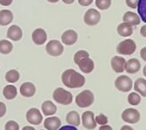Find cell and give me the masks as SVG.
<instances>
[{"label":"cell","mask_w":146,"mask_h":130,"mask_svg":"<svg viewBox=\"0 0 146 130\" xmlns=\"http://www.w3.org/2000/svg\"><path fill=\"white\" fill-rule=\"evenodd\" d=\"M61 80L63 84L70 89L80 88L85 85V77L72 69L64 71L61 76Z\"/></svg>","instance_id":"6da1fadb"},{"label":"cell","mask_w":146,"mask_h":130,"mask_svg":"<svg viewBox=\"0 0 146 130\" xmlns=\"http://www.w3.org/2000/svg\"><path fill=\"white\" fill-rule=\"evenodd\" d=\"M52 98L56 101V103L63 105H69L73 100L72 94L70 92L63 89L62 87H58L53 91Z\"/></svg>","instance_id":"7a4b0ae2"},{"label":"cell","mask_w":146,"mask_h":130,"mask_svg":"<svg viewBox=\"0 0 146 130\" xmlns=\"http://www.w3.org/2000/svg\"><path fill=\"white\" fill-rule=\"evenodd\" d=\"M137 49V45L133 39H128L119 42L116 47V51L119 55L130 56L132 55Z\"/></svg>","instance_id":"3957f363"},{"label":"cell","mask_w":146,"mask_h":130,"mask_svg":"<svg viewBox=\"0 0 146 130\" xmlns=\"http://www.w3.org/2000/svg\"><path fill=\"white\" fill-rule=\"evenodd\" d=\"M94 100V93L90 90H84L78 94L76 98V104L80 108H88L93 104Z\"/></svg>","instance_id":"277c9868"},{"label":"cell","mask_w":146,"mask_h":130,"mask_svg":"<svg viewBox=\"0 0 146 130\" xmlns=\"http://www.w3.org/2000/svg\"><path fill=\"white\" fill-rule=\"evenodd\" d=\"M115 87L123 93H127L131 90L133 87L132 80L127 76H119L114 81Z\"/></svg>","instance_id":"5b68a950"},{"label":"cell","mask_w":146,"mask_h":130,"mask_svg":"<svg viewBox=\"0 0 146 130\" xmlns=\"http://www.w3.org/2000/svg\"><path fill=\"white\" fill-rule=\"evenodd\" d=\"M140 112L133 108H128L124 110L121 114V118L125 122L135 124L140 121Z\"/></svg>","instance_id":"8992f818"},{"label":"cell","mask_w":146,"mask_h":130,"mask_svg":"<svg viewBox=\"0 0 146 130\" xmlns=\"http://www.w3.org/2000/svg\"><path fill=\"white\" fill-rule=\"evenodd\" d=\"M46 51L47 54L52 56H58L64 52V46L60 41L52 39L46 44Z\"/></svg>","instance_id":"52a82bcc"},{"label":"cell","mask_w":146,"mask_h":130,"mask_svg":"<svg viewBox=\"0 0 146 130\" xmlns=\"http://www.w3.org/2000/svg\"><path fill=\"white\" fill-rule=\"evenodd\" d=\"M84 21L89 26H96L101 21V14L96 9H90L84 14Z\"/></svg>","instance_id":"ba28073f"},{"label":"cell","mask_w":146,"mask_h":130,"mask_svg":"<svg viewBox=\"0 0 146 130\" xmlns=\"http://www.w3.org/2000/svg\"><path fill=\"white\" fill-rule=\"evenodd\" d=\"M26 119L27 121L33 124V125H39L41 123L43 116L37 108H31L26 113Z\"/></svg>","instance_id":"9c48e42d"},{"label":"cell","mask_w":146,"mask_h":130,"mask_svg":"<svg viewBox=\"0 0 146 130\" xmlns=\"http://www.w3.org/2000/svg\"><path fill=\"white\" fill-rule=\"evenodd\" d=\"M82 121H83L84 127L89 130L95 129L97 125L95 120V114L93 111H90V110H87L83 113Z\"/></svg>","instance_id":"30bf717a"},{"label":"cell","mask_w":146,"mask_h":130,"mask_svg":"<svg viewBox=\"0 0 146 130\" xmlns=\"http://www.w3.org/2000/svg\"><path fill=\"white\" fill-rule=\"evenodd\" d=\"M77 65H78V67L80 69V70L82 72H84V74H90L91 73L94 69H95V63L94 61L90 58V56H85L83 57L82 59H80Z\"/></svg>","instance_id":"8fae6325"},{"label":"cell","mask_w":146,"mask_h":130,"mask_svg":"<svg viewBox=\"0 0 146 130\" xmlns=\"http://www.w3.org/2000/svg\"><path fill=\"white\" fill-rule=\"evenodd\" d=\"M62 42L66 45H72L78 41V33L75 30H66L61 36Z\"/></svg>","instance_id":"7c38bea8"},{"label":"cell","mask_w":146,"mask_h":130,"mask_svg":"<svg viewBox=\"0 0 146 130\" xmlns=\"http://www.w3.org/2000/svg\"><path fill=\"white\" fill-rule=\"evenodd\" d=\"M141 69V63L137 58H131L125 63V70L128 74H136Z\"/></svg>","instance_id":"4fadbf2b"},{"label":"cell","mask_w":146,"mask_h":130,"mask_svg":"<svg viewBox=\"0 0 146 130\" xmlns=\"http://www.w3.org/2000/svg\"><path fill=\"white\" fill-rule=\"evenodd\" d=\"M125 59L119 56H115L111 60V67L113 70L116 73H122L125 71Z\"/></svg>","instance_id":"5bb4252c"},{"label":"cell","mask_w":146,"mask_h":130,"mask_svg":"<svg viewBox=\"0 0 146 130\" xmlns=\"http://www.w3.org/2000/svg\"><path fill=\"white\" fill-rule=\"evenodd\" d=\"M32 39L34 43L37 45H43L47 39V35L46 31L43 28H36L35 30H34L32 33Z\"/></svg>","instance_id":"9a60e30c"},{"label":"cell","mask_w":146,"mask_h":130,"mask_svg":"<svg viewBox=\"0 0 146 130\" xmlns=\"http://www.w3.org/2000/svg\"><path fill=\"white\" fill-rule=\"evenodd\" d=\"M36 87L32 82H24L20 87V93L25 98H31L35 94Z\"/></svg>","instance_id":"2e32d148"},{"label":"cell","mask_w":146,"mask_h":130,"mask_svg":"<svg viewBox=\"0 0 146 130\" xmlns=\"http://www.w3.org/2000/svg\"><path fill=\"white\" fill-rule=\"evenodd\" d=\"M60 126L61 120L57 116H50L44 121V127L46 130H58Z\"/></svg>","instance_id":"e0dca14e"},{"label":"cell","mask_w":146,"mask_h":130,"mask_svg":"<svg viewBox=\"0 0 146 130\" xmlns=\"http://www.w3.org/2000/svg\"><path fill=\"white\" fill-rule=\"evenodd\" d=\"M7 37L13 41L20 40L23 38V31L21 28L17 25H12L7 31Z\"/></svg>","instance_id":"ac0fdd59"},{"label":"cell","mask_w":146,"mask_h":130,"mask_svg":"<svg viewBox=\"0 0 146 130\" xmlns=\"http://www.w3.org/2000/svg\"><path fill=\"white\" fill-rule=\"evenodd\" d=\"M123 22L130 24L131 26H137L141 22V19L138 15L131 11H127L123 16Z\"/></svg>","instance_id":"d6986e66"},{"label":"cell","mask_w":146,"mask_h":130,"mask_svg":"<svg viewBox=\"0 0 146 130\" xmlns=\"http://www.w3.org/2000/svg\"><path fill=\"white\" fill-rule=\"evenodd\" d=\"M41 110L45 116H52L57 112V106L50 100H46L41 104Z\"/></svg>","instance_id":"ffe728a7"},{"label":"cell","mask_w":146,"mask_h":130,"mask_svg":"<svg viewBox=\"0 0 146 130\" xmlns=\"http://www.w3.org/2000/svg\"><path fill=\"white\" fill-rule=\"evenodd\" d=\"M14 16L12 12L9 10L0 11V25L7 26L13 21Z\"/></svg>","instance_id":"44dd1931"},{"label":"cell","mask_w":146,"mask_h":130,"mask_svg":"<svg viewBox=\"0 0 146 130\" xmlns=\"http://www.w3.org/2000/svg\"><path fill=\"white\" fill-rule=\"evenodd\" d=\"M117 32L122 37H129L132 34L133 28L132 26H131L130 24L126 22H122L117 27Z\"/></svg>","instance_id":"7402d4cb"},{"label":"cell","mask_w":146,"mask_h":130,"mask_svg":"<svg viewBox=\"0 0 146 130\" xmlns=\"http://www.w3.org/2000/svg\"><path fill=\"white\" fill-rule=\"evenodd\" d=\"M66 121L67 123H69V125L78 127L81 122V119H80V116L78 112L75 110L70 111L66 116Z\"/></svg>","instance_id":"603a6c76"},{"label":"cell","mask_w":146,"mask_h":130,"mask_svg":"<svg viewBox=\"0 0 146 130\" xmlns=\"http://www.w3.org/2000/svg\"><path fill=\"white\" fill-rule=\"evenodd\" d=\"M134 89L137 93L140 94V96L146 98V80L143 78H138L135 81Z\"/></svg>","instance_id":"cb8c5ba5"},{"label":"cell","mask_w":146,"mask_h":130,"mask_svg":"<svg viewBox=\"0 0 146 130\" xmlns=\"http://www.w3.org/2000/svg\"><path fill=\"white\" fill-rule=\"evenodd\" d=\"M3 94L7 100H12L17 96V89L13 85H7L3 90Z\"/></svg>","instance_id":"d4e9b609"},{"label":"cell","mask_w":146,"mask_h":130,"mask_svg":"<svg viewBox=\"0 0 146 130\" xmlns=\"http://www.w3.org/2000/svg\"><path fill=\"white\" fill-rule=\"evenodd\" d=\"M137 13L142 22L146 23V0H139L137 4Z\"/></svg>","instance_id":"484cf974"},{"label":"cell","mask_w":146,"mask_h":130,"mask_svg":"<svg viewBox=\"0 0 146 130\" xmlns=\"http://www.w3.org/2000/svg\"><path fill=\"white\" fill-rule=\"evenodd\" d=\"M12 50H13V45L11 44V42L6 39L0 40V53L9 54L12 51Z\"/></svg>","instance_id":"4316f807"},{"label":"cell","mask_w":146,"mask_h":130,"mask_svg":"<svg viewBox=\"0 0 146 130\" xmlns=\"http://www.w3.org/2000/svg\"><path fill=\"white\" fill-rule=\"evenodd\" d=\"M19 79H20V74L16 70H11L5 74V80L8 82L15 83V82H17Z\"/></svg>","instance_id":"83f0119b"},{"label":"cell","mask_w":146,"mask_h":130,"mask_svg":"<svg viewBox=\"0 0 146 130\" xmlns=\"http://www.w3.org/2000/svg\"><path fill=\"white\" fill-rule=\"evenodd\" d=\"M127 100H128V103L131 104V105H138L141 102V96L140 94H138L137 93H131L129 95H128V98H127Z\"/></svg>","instance_id":"f1b7e54d"},{"label":"cell","mask_w":146,"mask_h":130,"mask_svg":"<svg viewBox=\"0 0 146 130\" xmlns=\"http://www.w3.org/2000/svg\"><path fill=\"white\" fill-rule=\"evenodd\" d=\"M112 0H96V5L101 11H106L110 8Z\"/></svg>","instance_id":"f546056e"},{"label":"cell","mask_w":146,"mask_h":130,"mask_svg":"<svg viewBox=\"0 0 146 130\" xmlns=\"http://www.w3.org/2000/svg\"><path fill=\"white\" fill-rule=\"evenodd\" d=\"M19 124L13 120L8 121L5 126V130H19Z\"/></svg>","instance_id":"4dcf8cb0"},{"label":"cell","mask_w":146,"mask_h":130,"mask_svg":"<svg viewBox=\"0 0 146 130\" xmlns=\"http://www.w3.org/2000/svg\"><path fill=\"white\" fill-rule=\"evenodd\" d=\"M85 56H90V54L87 51H84V50H81V51H78L75 53L74 55V62L77 64L78 62L82 59L83 57H85Z\"/></svg>","instance_id":"1f68e13d"},{"label":"cell","mask_w":146,"mask_h":130,"mask_svg":"<svg viewBox=\"0 0 146 130\" xmlns=\"http://www.w3.org/2000/svg\"><path fill=\"white\" fill-rule=\"evenodd\" d=\"M95 120H96V124H99L101 126L108 124V119L104 114H100L97 116H95Z\"/></svg>","instance_id":"d6a6232c"},{"label":"cell","mask_w":146,"mask_h":130,"mask_svg":"<svg viewBox=\"0 0 146 130\" xmlns=\"http://www.w3.org/2000/svg\"><path fill=\"white\" fill-rule=\"evenodd\" d=\"M138 1L139 0H125V4L131 9H136L137 7Z\"/></svg>","instance_id":"836d02e7"},{"label":"cell","mask_w":146,"mask_h":130,"mask_svg":"<svg viewBox=\"0 0 146 130\" xmlns=\"http://www.w3.org/2000/svg\"><path fill=\"white\" fill-rule=\"evenodd\" d=\"M7 111V108L5 103L3 102H0V118H2Z\"/></svg>","instance_id":"e575fe53"},{"label":"cell","mask_w":146,"mask_h":130,"mask_svg":"<svg viewBox=\"0 0 146 130\" xmlns=\"http://www.w3.org/2000/svg\"><path fill=\"white\" fill-rule=\"evenodd\" d=\"M93 1H94V0H78V4L81 6L86 7V6L90 5L93 3Z\"/></svg>","instance_id":"d590c367"},{"label":"cell","mask_w":146,"mask_h":130,"mask_svg":"<svg viewBox=\"0 0 146 130\" xmlns=\"http://www.w3.org/2000/svg\"><path fill=\"white\" fill-rule=\"evenodd\" d=\"M58 130H78L75 126H71V125H66V126H63L60 128H58Z\"/></svg>","instance_id":"8d00e7d4"},{"label":"cell","mask_w":146,"mask_h":130,"mask_svg":"<svg viewBox=\"0 0 146 130\" xmlns=\"http://www.w3.org/2000/svg\"><path fill=\"white\" fill-rule=\"evenodd\" d=\"M140 56H141V58L144 62H146V46L141 49V51H140Z\"/></svg>","instance_id":"74e56055"},{"label":"cell","mask_w":146,"mask_h":130,"mask_svg":"<svg viewBox=\"0 0 146 130\" xmlns=\"http://www.w3.org/2000/svg\"><path fill=\"white\" fill-rule=\"evenodd\" d=\"M13 0H0V5L3 6H9L12 4Z\"/></svg>","instance_id":"f35d334b"},{"label":"cell","mask_w":146,"mask_h":130,"mask_svg":"<svg viewBox=\"0 0 146 130\" xmlns=\"http://www.w3.org/2000/svg\"><path fill=\"white\" fill-rule=\"evenodd\" d=\"M99 130H113V127L108 124H105V125H102L100 127Z\"/></svg>","instance_id":"ab89813d"},{"label":"cell","mask_w":146,"mask_h":130,"mask_svg":"<svg viewBox=\"0 0 146 130\" xmlns=\"http://www.w3.org/2000/svg\"><path fill=\"white\" fill-rule=\"evenodd\" d=\"M140 34H141L143 37L146 38V24L143 25V26H142V28H141V29H140Z\"/></svg>","instance_id":"60d3db41"},{"label":"cell","mask_w":146,"mask_h":130,"mask_svg":"<svg viewBox=\"0 0 146 130\" xmlns=\"http://www.w3.org/2000/svg\"><path fill=\"white\" fill-rule=\"evenodd\" d=\"M120 130H134V129H133L132 127H131L129 125H124V126L121 127Z\"/></svg>","instance_id":"b9f144b4"},{"label":"cell","mask_w":146,"mask_h":130,"mask_svg":"<svg viewBox=\"0 0 146 130\" xmlns=\"http://www.w3.org/2000/svg\"><path fill=\"white\" fill-rule=\"evenodd\" d=\"M62 1L65 4V5H71L74 3L75 0H62Z\"/></svg>","instance_id":"7bdbcfd3"},{"label":"cell","mask_w":146,"mask_h":130,"mask_svg":"<svg viewBox=\"0 0 146 130\" xmlns=\"http://www.w3.org/2000/svg\"><path fill=\"white\" fill-rule=\"evenodd\" d=\"M22 130H35V128L31 126H25Z\"/></svg>","instance_id":"ee69618b"},{"label":"cell","mask_w":146,"mask_h":130,"mask_svg":"<svg viewBox=\"0 0 146 130\" xmlns=\"http://www.w3.org/2000/svg\"><path fill=\"white\" fill-rule=\"evenodd\" d=\"M49 3H52V4H55V3H58L59 0H46Z\"/></svg>","instance_id":"f6af8a7d"},{"label":"cell","mask_w":146,"mask_h":130,"mask_svg":"<svg viewBox=\"0 0 146 130\" xmlns=\"http://www.w3.org/2000/svg\"><path fill=\"white\" fill-rule=\"evenodd\" d=\"M143 74L146 77V65H145V66L143 67Z\"/></svg>","instance_id":"bcb514c9"}]
</instances>
